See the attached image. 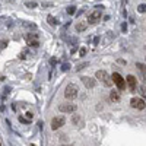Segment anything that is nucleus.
<instances>
[{
	"label": "nucleus",
	"mask_w": 146,
	"mask_h": 146,
	"mask_svg": "<svg viewBox=\"0 0 146 146\" xmlns=\"http://www.w3.org/2000/svg\"><path fill=\"white\" fill-rule=\"evenodd\" d=\"M79 120H80L79 114H73V123H75V124H78V123H79Z\"/></svg>",
	"instance_id": "a211bd4d"
},
{
	"label": "nucleus",
	"mask_w": 146,
	"mask_h": 146,
	"mask_svg": "<svg viewBox=\"0 0 146 146\" xmlns=\"http://www.w3.org/2000/svg\"><path fill=\"white\" fill-rule=\"evenodd\" d=\"M100 19H101V10H100V9H96L95 12H92V13L89 15L88 22H89V23H96Z\"/></svg>",
	"instance_id": "6e6552de"
},
{
	"label": "nucleus",
	"mask_w": 146,
	"mask_h": 146,
	"mask_svg": "<svg viewBox=\"0 0 146 146\" xmlns=\"http://www.w3.org/2000/svg\"><path fill=\"white\" fill-rule=\"evenodd\" d=\"M19 121H21V123H25V124H28V123H29V120L23 118V117H19Z\"/></svg>",
	"instance_id": "412c9836"
},
{
	"label": "nucleus",
	"mask_w": 146,
	"mask_h": 146,
	"mask_svg": "<svg viewBox=\"0 0 146 146\" xmlns=\"http://www.w3.org/2000/svg\"><path fill=\"white\" fill-rule=\"evenodd\" d=\"M80 80H82V83H83L88 89L95 88V85H96V80H95V79H92V78H88V76H82V78H80Z\"/></svg>",
	"instance_id": "0eeeda50"
},
{
	"label": "nucleus",
	"mask_w": 146,
	"mask_h": 146,
	"mask_svg": "<svg viewBox=\"0 0 146 146\" xmlns=\"http://www.w3.org/2000/svg\"><path fill=\"white\" fill-rule=\"evenodd\" d=\"M136 67H139V70H140V72L143 73V75L146 76V66H145V64H142V63H137V64H136Z\"/></svg>",
	"instance_id": "f8f14e48"
},
{
	"label": "nucleus",
	"mask_w": 146,
	"mask_h": 146,
	"mask_svg": "<svg viewBox=\"0 0 146 146\" xmlns=\"http://www.w3.org/2000/svg\"><path fill=\"white\" fill-rule=\"evenodd\" d=\"M139 92H140V95L143 96V100H146V88H145V86H140V88H139Z\"/></svg>",
	"instance_id": "4468645a"
},
{
	"label": "nucleus",
	"mask_w": 146,
	"mask_h": 146,
	"mask_svg": "<svg viewBox=\"0 0 146 146\" xmlns=\"http://www.w3.org/2000/svg\"><path fill=\"white\" fill-rule=\"evenodd\" d=\"M47 19H48V23H50V25H53V27H54V25H58V21H57L54 16H51V15H50Z\"/></svg>",
	"instance_id": "9b49d317"
},
{
	"label": "nucleus",
	"mask_w": 146,
	"mask_h": 146,
	"mask_svg": "<svg viewBox=\"0 0 146 146\" xmlns=\"http://www.w3.org/2000/svg\"><path fill=\"white\" fill-rule=\"evenodd\" d=\"M64 124H66V118L63 115H57V117H54L51 120V129L53 130H57V129H60V127L64 126Z\"/></svg>",
	"instance_id": "20e7f679"
},
{
	"label": "nucleus",
	"mask_w": 146,
	"mask_h": 146,
	"mask_svg": "<svg viewBox=\"0 0 146 146\" xmlns=\"http://www.w3.org/2000/svg\"><path fill=\"white\" fill-rule=\"evenodd\" d=\"M58 110H60V111H62V113H66V114H72V113H76V110H78V105L66 102V104H60V105H58Z\"/></svg>",
	"instance_id": "7ed1b4c3"
},
{
	"label": "nucleus",
	"mask_w": 146,
	"mask_h": 146,
	"mask_svg": "<svg viewBox=\"0 0 146 146\" xmlns=\"http://www.w3.org/2000/svg\"><path fill=\"white\" fill-rule=\"evenodd\" d=\"M69 69H70V64H69V63H67V64L64 63V64L62 66V70H63V72H66V70H69Z\"/></svg>",
	"instance_id": "6ab92c4d"
},
{
	"label": "nucleus",
	"mask_w": 146,
	"mask_h": 146,
	"mask_svg": "<svg viewBox=\"0 0 146 146\" xmlns=\"http://www.w3.org/2000/svg\"><path fill=\"white\" fill-rule=\"evenodd\" d=\"M126 80H127V85H129V89H130V92H135L136 91V78L133 76V75H129L127 78H126Z\"/></svg>",
	"instance_id": "1a4fd4ad"
},
{
	"label": "nucleus",
	"mask_w": 146,
	"mask_h": 146,
	"mask_svg": "<svg viewBox=\"0 0 146 146\" xmlns=\"http://www.w3.org/2000/svg\"><path fill=\"white\" fill-rule=\"evenodd\" d=\"M137 10L140 12V13H145V12H146V5H139Z\"/></svg>",
	"instance_id": "f3484780"
},
{
	"label": "nucleus",
	"mask_w": 146,
	"mask_h": 146,
	"mask_svg": "<svg viewBox=\"0 0 146 146\" xmlns=\"http://www.w3.org/2000/svg\"><path fill=\"white\" fill-rule=\"evenodd\" d=\"M75 12H76V7H75V6H70V7H67V13H69V15H73Z\"/></svg>",
	"instance_id": "2eb2a0df"
},
{
	"label": "nucleus",
	"mask_w": 146,
	"mask_h": 146,
	"mask_svg": "<svg viewBox=\"0 0 146 146\" xmlns=\"http://www.w3.org/2000/svg\"><path fill=\"white\" fill-rule=\"evenodd\" d=\"M86 66H88V63H82V64H78V66H76V70H78V72H80L82 69H85Z\"/></svg>",
	"instance_id": "dca6fc26"
},
{
	"label": "nucleus",
	"mask_w": 146,
	"mask_h": 146,
	"mask_svg": "<svg viewBox=\"0 0 146 146\" xmlns=\"http://www.w3.org/2000/svg\"><path fill=\"white\" fill-rule=\"evenodd\" d=\"M121 29L126 32V29H127V25H126V23H123V25H121Z\"/></svg>",
	"instance_id": "5701e85b"
},
{
	"label": "nucleus",
	"mask_w": 146,
	"mask_h": 146,
	"mask_svg": "<svg viewBox=\"0 0 146 146\" xmlns=\"http://www.w3.org/2000/svg\"><path fill=\"white\" fill-rule=\"evenodd\" d=\"M130 105H131L133 108H137V110H145V107H146L143 98H131Z\"/></svg>",
	"instance_id": "423d86ee"
},
{
	"label": "nucleus",
	"mask_w": 146,
	"mask_h": 146,
	"mask_svg": "<svg viewBox=\"0 0 146 146\" xmlns=\"http://www.w3.org/2000/svg\"><path fill=\"white\" fill-rule=\"evenodd\" d=\"M110 98H111L113 102H118L120 101V94L117 91H111V94H110Z\"/></svg>",
	"instance_id": "9d476101"
},
{
	"label": "nucleus",
	"mask_w": 146,
	"mask_h": 146,
	"mask_svg": "<svg viewBox=\"0 0 146 146\" xmlns=\"http://www.w3.org/2000/svg\"><path fill=\"white\" fill-rule=\"evenodd\" d=\"M85 28H86V25H85V23H82V22H79L78 25H76V29H78V31H85Z\"/></svg>",
	"instance_id": "ddd939ff"
},
{
	"label": "nucleus",
	"mask_w": 146,
	"mask_h": 146,
	"mask_svg": "<svg viewBox=\"0 0 146 146\" xmlns=\"http://www.w3.org/2000/svg\"><path fill=\"white\" fill-rule=\"evenodd\" d=\"M95 78L98 79L100 82H102L105 86H111V85H113V79H111V76H110L105 70H98V72L95 73Z\"/></svg>",
	"instance_id": "f257e3e1"
},
{
	"label": "nucleus",
	"mask_w": 146,
	"mask_h": 146,
	"mask_svg": "<svg viewBox=\"0 0 146 146\" xmlns=\"http://www.w3.org/2000/svg\"><path fill=\"white\" fill-rule=\"evenodd\" d=\"M111 79H113V82L117 85V88H118V89H124V86H126V82H124L123 76H121L120 73H113Z\"/></svg>",
	"instance_id": "39448f33"
},
{
	"label": "nucleus",
	"mask_w": 146,
	"mask_h": 146,
	"mask_svg": "<svg viewBox=\"0 0 146 146\" xmlns=\"http://www.w3.org/2000/svg\"><path fill=\"white\" fill-rule=\"evenodd\" d=\"M78 94H79V88L75 83H69L66 86V89H64V96L67 100H75L78 96Z\"/></svg>",
	"instance_id": "f03ea898"
},
{
	"label": "nucleus",
	"mask_w": 146,
	"mask_h": 146,
	"mask_svg": "<svg viewBox=\"0 0 146 146\" xmlns=\"http://www.w3.org/2000/svg\"><path fill=\"white\" fill-rule=\"evenodd\" d=\"M79 54H80V56H85V54H86V48H80Z\"/></svg>",
	"instance_id": "4be33fe9"
},
{
	"label": "nucleus",
	"mask_w": 146,
	"mask_h": 146,
	"mask_svg": "<svg viewBox=\"0 0 146 146\" xmlns=\"http://www.w3.org/2000/svg\"><path fill=\"white\" fill-rule=\"evenodd\" d=\"M27 6H28V7H36V3H35V2H28Z\"/></svg>",
	"instance_id": "aec40b11"
}]
</instances>
